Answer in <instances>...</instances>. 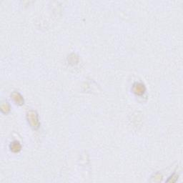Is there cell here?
<instances>
[{
	"mask_svg": "<svg viewBox=\"0 0 183 183\" xmlns=\"http://www.w3.org/2000/svg\"><path fill=\"white\" fill-rule=\"evenodd\" d=\"M27 118H28V120H29V123H30L31 127H34V128H35V129L38 128L39 125H40V122H39L38 117H37V115L35 112L30 111V112L28 113Z\"/></svg>",
	"mask_w": 183,
	"mask_h": 183,
	"instance_id": "obj_1",
	"label": "cell"
},
{
	"mask_svg": "<svg viewBox=\"0 0 183 183\" xmlns=\"http://www.w3.org/2000/svg\"><path fill=\"white\" fill-rule=\"evenodd\" d=\"M1 110H3V109H4V108H5V109H7V112H8L9 110H10V106H9V104H7V102L4 103V104H1Z\"/></svg>",
	"mask_w": 183,
	"mask_h": 183,
	"instance_id": "obj_5",
	"label": "cell"
},
{
	"mask_svg": "<svg viewBox=\"0 0 183 183\" xmlns=\"http://www.w3.org/2000/svg\"><path fill=\"white\" fill-rule=\"evenodd\" d=\"M12 97L13 100H14V102H15L16 104H20V105H22V104H24V100L19 93L18 92L12 93Z\"/></svg>",
	"mask_w": 183,
	"mask_h": 183,
	"instance_id": "obj_3",
	"label": "cell"
},
{
	"mask_svg": "<svg viewBox=\"0 0 183 183\" xmlns=\"http://www.w3.org/2000/svg\"><path fill=\"white\" fill-rule=\"evenodd\" d=\"M21 145L18 142H14L13 143H12V145H10V148H11L12 151L14 152H18L20 151L21 150Z\"/></svg>",
	"mask_w": 183,
	"mask_h": 183,
	"instance_id": "obj_4",
	"label": "cell"
},
{
	"mask_svg": "<svg viewBox=\"0 0 183 183\" xmlns=\"http://www.w3.org/2000/svg\"><path fill=\"white\" fill-rule=\"evenodd\" d=\"M132 90L134 92L135 94L137 95H142L145 93V87L141 83H135L133 85Z\"/></svg>",
	"mask_w": 183,
	"mask_h": 183,
	"instance_id": "obj_2",
	"label": "cell"
}]
</instances>
